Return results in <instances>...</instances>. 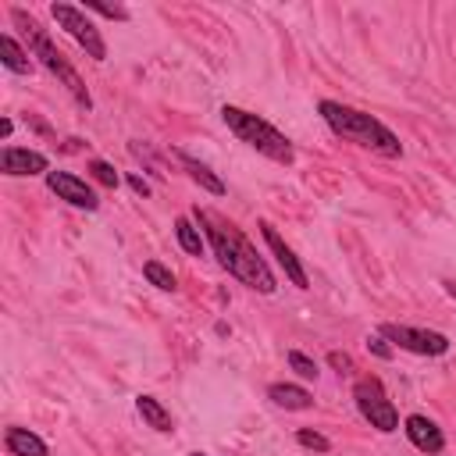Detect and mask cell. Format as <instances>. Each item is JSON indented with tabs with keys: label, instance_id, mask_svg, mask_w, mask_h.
<instances>
[{
	"label": "cell",
	"instance_id": "obj_23",
	"mask_svg": "<svg viewBox=\"0 0 456 456\" xmlns=\"http://www.w3.org/2000/svg\"><path fill=\"white\" fill-rule=\"evenodd\" d=\"M363 346H367V353H370V356H378V360H392V356H395V349H392L378 331H370V335L363 338Z\"/></svg>",
	"mask_w": 456,
	"mask_h": 456
},
{
	"label": "cell",
	"instance_id": "obj_4",
	"mask_svg": "<svg viewBox=\"0 0 456 456\" xmlns=\"http://www.w3.org/2000/svg\"><path fill=\"white\" fill-rule=\"evenodd\" d=\"M221 121L228 125V132H232L239 142H246L249 150H256V153L267 157L271 164H281V167H292V164H296V146H292V139H289L285 132H278L267 118L253 114V110H242V107H235V103H224V107H221Z\"/></svg>",
	"mask_w": 456,
	"mask_h": 456
},
{
	"label": "cell",
	"instance_id": "obj_19",
	"mask_svg": "<svg viewBox=\"0 0 456 456\" xmlns=\"http://www.w3.org/2000/svg\"><path fill=\"white\" fill-rule=\"evenodd\" d=\"M285 363H289V370H296L299 381H317V374H321L317 360L306 356L303 349H289V353H285Z\"/></svg>",
	"mask_w": 456,
	"mask_h": 456
},
{
	"label": "cell",
	"instance_id": "obj_18",
	"mask_svg": "<svg viewBox=\"0 0 456 456\" xmlns=\"http://www.w3.org/2000/svg\"><path fill=\"white\" fill-rule=\"evenodd\" d=\"M142 278H146L153 289H160V292H175V289H178V278H175V271H171L164 260H146V264H142Z\"/></svg>",
	"mask_w": 456,
	"mask_h": 456
},
{
	"label": "cell",
	"instance_id": "obj_21",
	"mask_svg": "<svg viewBox=\"0 0 456 456\" xmlns=\"http://www.w3.org/2000/svg\"><path fill=\"white\" fill-rule=\"evenodd\" d=\"M86 171H89V178L93 182H100L103 189H118V171H114V164H107V160H100V157H93L89 164H86Z\"/></svg>",
	"mask_w": 456,
	"mask_h": 456
},
{
	"label": "cell",
	"instance_id": "obj_15",
	"mask_svg": "<svg viewBox=\"0 0 456 456\" xmlns=\"http://www.w3.org/2000/svg\"><path fill=\"white\" fill-rule=\"evenodd\" d=\"M135 413L142 417V424H146V428H153V431H160V435H171V431H175L171 410H167V406H164L157 395L139 392V395H135Z\"/></svg>",
	"mask_w": 456,
	"mask_h": 456
},
{
	"label": "cell",
	"instance_id": "obj_24",
	"mask_svg": "<svg viewBox=\"0 0 456 456\" xmlns=\"http://www.w3.org/2000/svg\"><path fill=\"white\" fill-rule=\"evenodd\" d=\"M324 360H328V367H331V370H338V374H353V356H349V353L331 349Z\"/></svg>",
	"mask_w": 456,
	"mask_h": 456
},
{
	"label": "cell",
	"instance_id": "obj_10",
	"mask_svg": "<svg viewBox=\"0 0 456 456\" xmlns=\"http://www.w3.org/2000/svg\"><path fill=\"white\" fill-rule=\"evenodd\" d=\"M0 171L7 178H36V175H50V157L43 150H28V146H4L0 150Z\"/></svg>",
	"mask_w": 456,
	"mask_h": 456
},
{
	"label": "cell",
	"instance_id": "obj_22",
	"mask_svg": "<svg viewBox=\"0 0 456 456\" xmlns=\"http://www.w3.org/2000/svg\"><path fill=\"white\" fill-rule=\"evenodd\" d=\"M296 445H303L310 452H331V438L314 428H296Z\"/></svg>",
	"mask_w": 456,
	"mask_h": 456
},
{
	"label": "cell",
	"instance_id": "obj_26",
	"mask_svg": "<svg viewBox=\"0 0 456 456\" xmlns=\"http://www.w3.org/2000/svg\"><path fill=\"white\" fill-rule=\"evenodd\" d=\"M11 132H14V121L11 118H0V139H11Z\"/></svg>",
	"mask_w": 456,
	"mask_h": 456
},
{
	"label": "cell",
	"instance_id": "obj_6",
	"mask_svg": "<svg viewBox=\"0 0 456 456\" xmlns=\"http://www.w3.org/2000/svg\"><path fill=\"white\" fill-rule=\"evenodd\" d=\"M50 14H53L57 28H64V32L78 43V50H86V57H93V61H107V39H103V32L96 28V21H93L78 4L53 0V4H50Z\"/></svg>",
	"mask_w": 456,
	"mask_h": 456
},
{
	"label": "cell",
	"instance_id": "obj_5",
	"mask_svg": "<svg viewBox=\"0 0 456 456\" xmlns=\"http://www.w3.org/2000/svg\"><path fill=\"white\" fill-rule=\"evenodd\" d=\"M353 403H356V413L374 428V431H381V435H392V431H399V410H395V403L388 399V388H385V381L378 378V374H360L356 381H353Z\"/></svg>",
	"mask_w": 456,
	"mask_h": 456
},
{
	"label": "cell",
	"instance_id": "obj_3",
	"mask_svg": "<svg viewBox=\"0 0 456 456\" xmlns=\"http://www.w3.org/2000/svg\"><path fill=\"white\" fill-rule=\"evenodd\" d=\"M11 21L25 32V50L36 57V64H43V68H46V71H50V75L68 89V96L75 100V107L89 114V110H93V96H89V89H86L82 75L75 71V64H71V61L61 53V46L50 39V32H46V28H43V25L25 11V7H11Z\"/></svg>",
	"mask_w": 456,
	"mask_h": 456
},
{
	"label": "cell",
	"instance_id": "obj_13",
	"mask_svg": "<svg viewBox=\"0 0 456 456\" xmlns=\"http://www.w3.org/2000/svg\"><path fill=\"white\" fill-rule=\"evenodd\" d=\"M4 449H7L11 456H50V445H46L36 431H28V428H21V424H11V428L4 431Z\"/></svg>",
	"mask_w": 456,
	"mask_h": 456
},
{
	"label": "cell",
	"instance_id": "obj_25",
	"mask_svg": "<svg viewBox=\"0 0 456 456\" xmlns=\"http://www.w3.org/2000/svg\"><path fill=\"white\" fill-rule=\"evenodd\" d=\"M125 182H128V189H132L135 196H142V200H150V192H153V189H150V182H146L142 175H135V171H128V175H125Z\"/></svg>",
	"mask_w": 456,
	"mask_h": 456
},
{
	"label": "cell",
	"instance_id": "obj_2",
	"mask_svg": "<svg viewBox=\"0 0 456 456\" xmlns=\"http://www.w3.org/2000/svg\"><path fill=\"white\" fill-rule=\"evenodd\" d=\"M317 114H321V121L331 128V135H338V139H346V142H353V146H360V150H370V153H378V157H388V160L403 157L399 135H395L381 118L367 114V110H360V107H349V103H342V100H321V103H317Z\"/></svg>",
	"mask_w": 456,
	"mask_h": 456
},
{
	"label": "cell",
	"instance_id": "obj_16",
	"mask_svg": "<svg viewBox=\"0 0 456 456\" xmlns=\"http://www.w3.org/2000/svg\"><path fill=\"white\" fill-rule=\"evenodd\" d=\"M0 64H4L11 75H28V71H32V53H28L11 32H0Z\"/></svg>",
	"mask_w": 456,
	"mask_h": 456
},
{
	"label": "cell",
	"instance_id": "obj_27",
	"mask_svg": "<svg viewBox=\"0 0 456 456\" xmlns=\"http://www.w3.org/2000/svg\"><path fill=\"white\" fill-rule=\"evenodd\" d=\"M189 456H207V452H200V449H196V452H189Z\"/></svg>",
	"mask_w": 456,
	"mask_h": 456
},
{
	"label": "cell",
	"instance_id": "obj_12",
	"mask_svg": "<svg viewBox=\"0 0 456 456\" xmlns=\"http://www.w3.org/2000/svg\"><path fill=\"white\" fill-rule=\"evenodd\" d=\"M171 153H175V160H178V164L189 171V178H192V182H196L203 192H210V196H224V192H228V185L221 182V175H217V171H210V164L196 160L189 150H171Z\"/></svg>",
	"mask_w": 456,
	"mask_h": 456
},
{
	"label": "cell",
	"instance_id": "obj_1",
	"mask_svg": "<svg viewBox=\"0 0 456 456\" xmlns=\"http://www.w3.org/2000/svg\"><path fill=\"white\" fill-rule=\"evenodd\" d=\"M192 221L200 224L207 246L214 249L217 264L246 289L260 292V296H271L278 289V278L271 271V264L256 253V246L242 235V228L235 221H228L224 214H217L214 207H192Z\"/></svg>",
	"mask_w": 456,
	"mask_h": 456
},
{
	"label": "cell",
	"instance_id": "obj_17",
	"mask_svg": "<svg viewBox=\"0 0 456 456\" xmlns=\"http://www.w3.org/2000/svg\"><path fill=\"white\" fill-rule=\"evenodd\" d=\"M175 242L182 246V253H189V256H203L207 239H203L200 224L192 221V214H178V217H175Z\"/></svg>",
	"mask_w": 456,
	"mask_h": 456
},
{
	"label": "cell",
	"instance_id": "obj_20",
	"mask_svg": "<svg viewBox=\"0 0 456 456\" xmlns=\"http://www.w3.org/2000/svg\"><path fill=\"white\" fill-rule=\"evenodd\" d=\"M82 11H86V14H100V18H107V21H128V18H132L128 7H121V4H103V0H86Z\"/></svg>",
	"mask_w": 456,
	"mask_h": 456
},
{
	"label": "cell",
	"instance_id": "obj_7",
	"mask_svg": "<svg viewBox=\"0 0 456 456\" xmlns=\"http://www.w3.org/2000/svg\"><path fill=\"white\" fill-rule=\"evenodd\" d=\"M378 335H381L392 349H403V353H413V356H445L449 346H452L445 331L413 328V324H399V321H381V324H378Z\"/></svg>",
	"mask_w": 456,
	"mask_h": 456
},
{
	"label": "cell",
	"instance_id": "obj_11",
	"mask_svg": "<svg viewBox=\"0 0 456 456\" xmlns=\"http://www.w3.org/2000/svg\"><path fill=\"white\" fill-rule=\"evenodd\" d=\"M403 435H406V442H410L417 452H428V456L445 452V435H442V428H438L431 417H424V413L403 417Z\"/></svg>",
	"mask_w": 456,
	"mask_h": 456
},
{
	"label": "cell",
	"instance_id": "obj_14",
	"mask_svg": "<svg viewBox=\"0 0 456 456\" xmlns=\"http://www.w3.org/2000/svg\"><path fill=\"white\" fill-rule=\"evenodd\" d=\"M267 399L281 410H310L314 406V392L296 385V381H271L267 385Z\"/></svg>",
	"mask_w": 456,
	"mask_h": 456
},
{
	"label": "cell",
	"instance_id": "obj_9",
	"mask_svg": "<svg viewBox=\"0 0 456 456\" xmlns=\"http://www.w3.org/2000/svg\"><path fill=\"white\" fill-rule=\"evenodd\" d=\"M256 228H260V239H264V246L271 249V256L278 260V267L285 271V278L296 285V289H310V278H306V267H303V260L296 256V249L278 235V228L271 224V221H256Z\"/></svg>",
	"mask_w": 456,
	"mask_h": 456
},
{
	"label": "cell",
	"instance_id": "obj_8",
	"mask_svg": "<svg viewBox=\"0 0 456 456\" xmlns=\"http://www.w3.org/2000/svg\"><path fill=\"white\" fill-rule=\"evenodd\" d=\"M46 189L57 196V200H64L68 207H75V210H100V196H96V189L82 178V175H75V171H61V167H53L50 175H46Z\"/></svg>",
	"mask_w": 456,
	"mask_h": 456
}]
</instances>
